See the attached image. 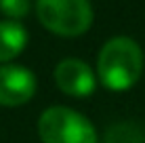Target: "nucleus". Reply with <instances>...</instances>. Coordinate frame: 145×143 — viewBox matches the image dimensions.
I'll use <instances>...</instances> for the list:
<instances>
[{
    "label": "nucleus",
    "instance_id": "7ed1b4c3",
    "mask_svg": "<svg viewBox=\"0 0 145 143\" xmlns=\"http://www.w3.org/2000/svg\"><path fill=\"white\" fill-rule=\"evenodd\" d=\"M42 143H97V131L76 110L55 105L42 112L38 120Z\"/></svg>",
    "mask_w": 145,
    "mask_h": 143
},
{
    "label": "nucleus",
    "instance_id": "f03ea898",
    "mask_svg": "<svg viewBox=\"0 0 145 143\" xmlns=\"http://www.w3.org/2000/svg\"><path fill=\"white\" fill-rule=\"evenodd\" d=\"M36 15L48 32L57 36H80L93 23L88 0H36Z\"/></svg>",
    "mask_w": 145,
    "mask_h": 143
},
{
    "label": "nucleus",
    "instance_id": "f257e3e1",
    "mask_svg": "<svg viewBox=\"0 0 145 143\" xmlns=\"http://www.w3.org/2000/svg\"><path fill=\"white\" fill-rule=\"evenodd\" d=\"M143 72L141 46L126 36L112 38L103 44L97 57V74L109 91H128L137 84Z\"/></svg>",
    "mask_w": 145,
    "mask_h": 143
},
{
    "label": "nucleus",
    "instance_id": "20e7f679",
    "mask_svg": "<svg viewBox=\"0 0 145 143\" xmlns=\"http://www.w3.org/2000/svg\"><path fill=\"white\" fill-rule=\"evenodd\" d=\"M36 93V76L23 65H0V105L17 107Z\"/></svg>",
    "mask_w": 145,
    "mask_h": 143
},
{
    "label": "nucleus",
    "instance_id": "423d86ee",
    "mask_svg": "<svg viewBox=\"0 0 145 143\" xmlns=\"http://www.w3.org/2000/svg\"><path fill=\"white\" fill-rule=\"evenodd\" d=\"M27 44V32L17 21H0V63L15 59Z\"/></svg>",
    "mask_w": 145,
    "mask_h": 143
},
{
    "label": "nucleus",
    "instance_id": "39448f33",
    "mask_svg": "<svg viewBox=\"0 0 145 143\" xmlns=\"http://www.w3.org/2000/svg\"><path fill=\"white\" fill-rule=\"evenodd\" d=\"M55 82L59 91L69 97H86L97 86V78L91 65L80 59H63L55 67Z\"/></svg>",
    "mask_w": 145,
    "mask_h": 143
},
{
    "label": "nucleus",
    "instance_id": "0eeeda50",
    "mask_svg": "<svg viewBox=\"0 0 145 143\" xmlns=\"http://www.w3.org/2000/svg\"><path fill=\"white\" fill-rule=\"evenodd\" d=\"M0 11L13 21L21 19L29 13V0H0Z\"/></svg>",
    "mask_w": 145,
    "mask_h": 143
}]
</instances>
